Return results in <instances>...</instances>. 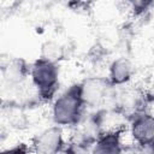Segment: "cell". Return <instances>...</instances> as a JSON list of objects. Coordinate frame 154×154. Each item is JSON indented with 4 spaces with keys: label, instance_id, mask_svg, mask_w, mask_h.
<instances>
[{
    "label": "cell",
    "instance_id": "6da1fadb",
    "mask_svg": "<svg viewBox=\"0 0 154 154\" xmlns=\"http://www.w3.org/2000/svg\"><path fill=\"white\" fill-rule=\"evenodd\" d=\"M82 87L73 85L60 95L53 106V118L57 124L71 125L78 122L83 103Z\"/></svg>",
    "mask_w": 154,
    "mask_h": 154
},
{
    "label": "cell",
    "instance_id": "7a4b0ae2",
    "mask_svg": "<svg viewBox=\"0 0 154 154\" xmlns=\"http://www.w3.org/2000/svg\"><path fill=\"white\" fill-rule=\"evenodd\" d=\"M32 82L45 97L51 96L58 83V69L49 59L37 60L31 70Z\"/></svg>",
    "mask_w": 154,
    "mask_h": 154
},
{
    "label": "cell",
    "instance_id": "3957f363",
    "mask_svg": "<svg viewBox=\"0 0 154 154\" xmlns=\"http://www.w3.org/2000/svg\"><path fill=\"white\" fill-rule=\"evenodd\" d=\"M61 131L58 128H52L40 134L35 140V149L40 154H57L61 147Z\"/></svg>",
    "mask_w": 154,
    "mask_h": 154
},
{
    "label": "cell",
    "instance_id": "277c9868",
    "mask_svg": "<svg viewBox=\"0 0 154 154\" xmlns=\"http://www.w3.org/2000/svg\"><path fill=\"white\" fill-rule=\"evenodd\" d=\"M131 134L138 143H150L154 140V118L149 114L137 116L132 123Z\"/></svg>",
    "mask_w": 154,
    "mask_h": 154
},
{
    "label": "cell",
    "instance_id": "5b68a950",
    "mask_svg": "<svg viewBox=\"0 0 154 154\" xmlns=\"http://www.w3.org/2000/svg\"><path fill=\"white\" fill-rule=\"evenodd\" d=\"M120 140L117 132L103 135L95 144L93 154H120Z\"/></svg>",
    "mask_w": 154,
    "mask_h": 154
},
{
    "label": "cell",
    "instance_id": "8992f818",
    "mask_svg": "<svg viewBox=\"0 0 154 154\" xmlns=\"http://www.w3.org/2000/svg\"><path fill=\"white\" fill-rule=\"evenodd\" d=\"M130 73H131L130 65L124 59H119L114 61L111 67V78L113 83H118V84L124 83L130 78Z\"/></svg>",
    "mask_w": 154,
    "mask_h": 154
},
{
    "label": "cell",
    "instance_id": "52a82bcc",
    "mask_svg": "<svg viewBox=\"0 0 154 154\" xmlns=\"http://www.w3.org/2000/svg\"><path fill=\"white\" fill-rule=\"evenodd\" d=\"M1 154H28L26 152V147L25 146H16L12 148H8L6 150H4Z\"/></svg>",
    "mask_w": 154,
    "mask_h": 154
}]
</instances>
